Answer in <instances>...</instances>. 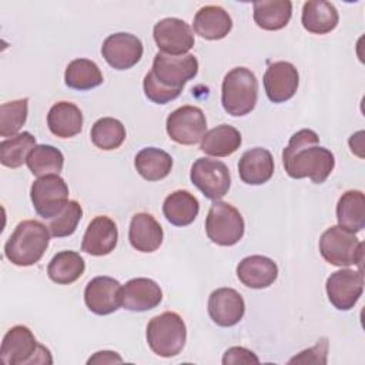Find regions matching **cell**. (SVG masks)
<instances>
[{
	"mask_svg": "<svg viewBox=\"0 0 365 365\" xmlns=\"http://www.w3.org/2000/svg\"><path fill=\"white\" fill-rule=\"evenodd\" d=\"M197 73L198 60L194 54L171 56L158 51L154 56L151 71L144 77V94L155 104H167L181 94L184 84Z\"/></svg>",
	"mask_w": 365,
	"mask_h": 365,
	"instance_id": "2",
	"label": "cell"
},
{
	"mask_svg": "<svg viewBox=\"0 0 365 365\" xmlns=\"http://www.w3.org/2000/svg\"><path fill=\"white\" fill-rule=\"evenodd\" d=\"M157 47L171 56H184L194 47V33L181 19L167 17L155 23L153 30Z\"/></svg>",
	"mask_w": 365,
	"mask_h": 365,
	"instance_id": "13",
	"label": "cell"
},
{
	"mask_svg": "<svg viewBox=\"0 0 365 365\" xmlns=\"http://www.w3.org/2000/svg\"><path fill=\"white\" fill-rule=\"evenodd\" d=\"M118 241L115 222L107 215H97L90 221L83 235L81 251L94 257L108 255Z\"/></svg>",
	"mask_w": 365,
	"mask_h": 365,
	"instance_id": "18",
	"label": "cell"
},
{
	"mask_svg": "<svg viewBox=\"0 0 365 365\" xmlns=\"http://www.w3.org/2000/svg\"><path fill=\"white\" fill-rule=\"evenodd\" d=\"M163 291L150 278H133L121 288V305L133 312H144L160 305Z\"/></svg>",
	"mask_w": 365,
	"mask_h": 365,
	"instance_id": "19",
	"label": "cell"
},
{
	"mask_svg": "<svg viewBox=\"0 0 365 365\" xmlns=\"http://www.w3.org/2000/svg\"><path fill=\"white\" fill-rule=\"evenodd\" d=\"M257 100L258 80L250 68L234 67L225 74L221 87V103L230 115H247L254 110Z\"/></svg>",
	"mask_w": 365,
	"mask_h": 365,
	"instance_id": "4",
	"label": "cell"
},
{
	"mask_svg": "<svg viewBox=\"0 0 365 365\" xmlns=\"http://www.w3.org/2000/svg\"><path fill=\"white\" fill-rule=\"evenodd\" d=\"M200 202L187 190H177L165 197L163 212L167 221L175 227L190 225L198 215Z\"/></svg>",
	"mask_w": 365,
	"mask_h": 365,
	"instance_id": "26",
	"label": "cell"
},
{
	"mask_svg": "<svg viewBox=\"0 0 365 365\" xmlns=\"http://www.w3.org/2000/svg\"><path fill=\"white\" fill-rule=\"evenodd\" d=\"M194 31L205 40H221L232 29V19L220 6H204L194 16Z\"/></svg>",
	"mask_w": 365,
	"mask_h": 365,
	"instance_id": "23",
	"label": "cell"
},
{
	"mask_svg": "<svg viewBox=\"0 0 365 365\" xmlns=\"http://www.w3.org/2000/svg\"><path fill=\"white\" fill-rule=\"evenodd\" d=\"M90 137L97 148L104 151L115 150L125 140V127L117 118L103 117L93 124Z\"/></svg>",
	"mask_w": 365,
	"mask_h": 365,
	"instance_id": "35",
	"label": "cell"
},
{
	"mask_svg": "<svg viewBox=\"0 0 365 365\" xmlns=\"http://www.w3.org/2000/svg\"><path fill=\"white\" fill-rule=\"evenodd\" d=\"M163 227L148 212L133 215L128 230V240L134 250L140 252H154L163 242Z\"/></svg>",
	"mask_w": 365,
	"mask_h": 365,
	"instance_id": "22",
	"label": "cell"
},
{
	"mask_svg": "<svg viewBox=\"0 0 365 365\" xmlns=\"http://www.w3.org/2000/svg\"><path fill=\"white\" fill-rule=\"evenodd\" d=\"M50 242L48 228L37 220H24L17 224L4 244L6 258L17 267L37 264Z\"/></svg>",
	"mask_w": 365,
	"mask_h": 365,
	"instance_id": "3",
	"label": "cell"
},
{
	"mask_svg": "<svg viewBox=\"0 0 365 365\" xmlns=\"http://www.w3.org/2000/svg\"><path fill=\"white\" fill-rule=\"evenodd\" d=\"M259 359L258 356L244 348V346H232L228 348L222 356V364L224 365H237V364H258Z\"/></svg>",
	"mask_w": 365,
	"mask_h": 365,
	"instance_id": "39",
	"label": "cell"
},
{
	"mask_svg": "<svg viewBox=\"0 0 365 365\" xmlns=\"http://www.w3.org/2000/svg\"><path fill=\"white\" fill-rule=\"evenodd\" d=\"M299 74L289 61H275L268 66L264 74V88L272 103H285L292 98L298 90Z\"/></svg>",
	"mask_w": 365,
	"mask_h": 365,
	"instance_id": "16",
	"label": "cell"
},
{
	"mask_svg": "<svg viewBox=\"0 0 365 365\" xmlns=\"http://www.w3.org/2000/svg\"><path fill=\"white\" fill-rule=\"evenodd\" d=\"M114 362H123V358L113 351H98L87 361V364H114Z\"/></svg>",
	"mask_w": 365,
	"mask_h": 365,
	"instance_id": "40",
	"label": "cell"
},
{
	"mask_svg": "<svg viewBox=\"0 0 365 365\" xmlns=\"http://www.w3.org/2000/svg\"><path fill=\"white\" fill-rule=\"evenodd\" d=\"M327 354H328V339L322 338L321 341L317 342L315 346L305 349L299 352L298 356H294L289 359V364H325L327 362Z\"/></svg>",
	"mask_w": 365,
	"mask_h": 365,
	"instance_id": "38",
	"label": "cell"
},
{
	"mask_svg": "<svg viewBox=\"0 0 365 365\" xmlns=\"http://www.w3.org/2000/svg\"><path fill=\"white\" fill-rule=\"evenodd\" d=\"M29 114V98H19L0 106V135L14 137L24 125Z\"/></svg>",
	"mask_w": 365,
	"mask_h": 365,
	"instance_id": "36",
	"label": "cell"
},
{
	"mask_svg": "<svg viewBox=\"0 0 365 365\" xmlns=\"http://www.w3.org/2000/svg\"><path fill=\"white\" fill-rule=\"evenodd\" d=\"M26 164L30 173L36 177L58 174L64 165V155L53 145L38 144L30 151Z\"/></svg>",
	"mask_w": 365,
	"mask_h": 365,
	"instance_id": "33",
	"label": "cell"
},
{
	"mask_svg": "<svg viewBox=\"0 0 365 365\" xmlns=\"http://www.w3.org/2000/svg\"><path fill=\"white\" fill-rule=\"evenodd\" d=\"M145 336L154 354L171 358L182 351L187 341V328L177 312L165 311L150 319Z\"/></svg>",
	"mask_w": 365,
	"mask_h": 365,
	"instance_id": "6",
	"label": "cell"
},
{
	"mask_svg": "<svg viewBox=\"0 0 365 365\" xmlns=\"http://www.w3.org/2000/svg\"><path fill=\"white\" fill-rule=\"evenodd\" d=\"M123 285L111 277H96L86 285L84 302L96 315H108L121 305Z\"/></svg>",
	"mask_w": 365,
	"mask_h": 365,
	"instance_id": "15",
	"label": "cell"
},
{
	"mask_svg": "<svg viewBox=\"0 0 365 365\" xmlns=\"http://www.w3.org/2000/svg\"><path fill=\"white\" fill-rule=\"evenodd\" d=\"M282 164L291 178H311L322 184L335 167L334 154L319 145L318 134L311 128L297 131L282 151Z\"/></svg>",
	"mask_w": 365,
	"mask_h": 365,
	"instance_id": "1",
	"label": "cell"
},
{
	"mask_svg": "<svg viewBox=\"0 0 365 365\" xmlns=\"http://www.w3.org/2000/svg\"><path fill=\"white\" fill-rule=\"evenodd\" d=\"M245 231L244 218L240 211L224 201H215L205 218L207 237L217 245L231 247L241 241Z\"/></svg>",
	"mask_w": 365,
	"mask_h": 365,
	"instance_id": "8",
	"label": "cell"
},
{
	"mask_svg": "<svg viewBox=\"0 0 365 365\" xmlns=\"http://www.w3.org/2000/svg\"><path fill=\"white\" fill-rule=\"evenodd\" d=\"M237 277L245 287L262 289L274 284L278 277V267L268 257L250 255L237 265Z\"/></svg>",
	"mask_w": 365,
	"mask_h": 365,
	"instance_id": "20",
	"label": "cell"
},
{
	"mask_svg": "<svg viewBox=\"0 0 365 365\" xmlns=\"http://www.w3.org/2000/svg\"><path fill=\"white\" fill-rule=\"evenodd\" d=\"M329 302L339 311H349L355 307L364 291L362 269L342 268L332 272L325 284Z\"/></svg>",
	"mask_w": 365,
	"mask_h": 365,
	"instance_id": "12",
	"label": "cell"
},
{
	"mask_svg": "<svg viewBox=\"0 0 365 365\" xmlns=\"http://www.w3.org/2000/svg\"><path fill=\"white\" fill-rule=\"evenodd\" d=\"M274 168L272 154L262 147L247 150L238 161L240 178L248 185H261L269 181Z\"/></svg>",
	"mask_w": 365,
	"mask_h": 365,
	"instance_id": "21",
	"label": "cell"
},
{
	"mask_svg": "<svg viewBox=\"0 0 365 365\" xmlns=\"http://www.w3.org/2000/svg\"><path fill=\"white\" fill-rule=\"evenodd\" d=\"M191 182L212 201H220L227 195L231 187V174L228 167L220 161L201 157L194 161L190 171Z\"/></svg>",
	"mask_w": 365,
	"mask_h": 365,
	"instance_id": "10",
	"label": "cell"
},
{
	"mask_svg": "<svg viewBox=\"0 0 365 365\" xmlns=\"http://www.w3.org/2000/svg\"><path fill=\"white\" fill-rule=\"evenodd\" d=\"M84 269L86 262L78 252L60 251L48 262L47 275L58 285H70L84 274Z\"/></svg>",
	"mask_w": 365,
	"mask_h": 365,
	"instance_id": "31",
	"label": "cell"
},
{
	"mask_svg": "<svg viewBox=\"0 0 365 365\" xmlns=\"http://www.w3.org/2000/svg\"><path fill=\"white\" fill-rule=\"evenodd\" d=\"M137 173L147 181H160L165 178L173 168V157L155 147H145L134 158Z\"/></svg>",
	"mask_w": 365,
	"mask_h": 365,
	"instance_id": "30",
	"label": "cell"
},
{
	"mask_svg": "<svg viewBox=\"0 0 365 365\" xmlns=\"http://www.w3.org/2000/svg\"><path fill=\"white\" fill-rule=\"evenodd\" d=\"M141 40L130 33L110 34L101 46L104 60L115 70H128L134 67L143 57Z\"/></svg>",
	"mask_w": 365,
	"mask_h": 365,
	"instance_id": "14",
	"label": "cell"
},
{
	"mask_svg": "<svg viewBox=\"0 0 365 365\" xmlns=\"http://www.w3.org/2000/svg\"><path fill=\"white\" fill-rule=\"evenodd\" d=\"M255 24L268 31L284 29L292 16V3L289 0H262L254 3Z\"/></svg>",
	"mask_w": 365,
	"mask_h": 365,
	"instance_id": "29",
	"label": "cell"
},
{
	"mask_svg": "<svg viewBox=\"0 0 365 365\" xmlns=\"http://www.w3.org/2000/svg\"><path fill=\"white\" fill-rule=\"evenodd\" d=\"M245 314V302L234 288H217L208 297V315L218 327H234Z\"/></svg>",
	"mask_w": 365,
	"mask_h": 365,
	"instance_id": "17",
	"label": "cell"
},
{
	"mask_svg": "<svg viewBox=\"0 0 365 365\" xmlns=\"http://www.w3.org/2000/svg\"><path fill=\"white\" fill-rule=\"evenodd\" d=\"M103 73L93 60L76 58L66 67L64 83L73 90H91L103 84Z\"/></svg>",
	"mask_w": 365,
	"mask_h": 365,
	"instance_id": "32",
	"label": "cell"
},
{
	"mask_svg": "<svg viewBox=\"0 0 365 365\" xmlns=\"http://www.w3.org/2000/svg\"><path fill=\"white\" fill-rule=\"evenodd\" d=\"M338 225L351 231L359 232L365 227V195L359 190L345 191L336 204Z\"/></svg>",
	"mask_w": 365,
	"mask_h": 365,
	"instance_id": "28",
	"label": "cell"
},
{
	"mask_svg": "<svg viewBox=\"0 0 365 365\" xmlns=\"http://www.w3.org/2000/svg\"><path fill=\"white\" fill-rule=\"evenodd\" d=\"M48 130L60 138H71L83 130V113L70 101H58L48 110Z\"/></svg>",
	"mask_w": 365,
	"mask_h": 365,
	"instance_id": "24",
	"label": "cell"
},
{
	"mask_svg": "<svg viewBox=\"0 0 365 365\" xmlns=\"http://www.w3.org/2000/svg\"><path fill=\"white\" fill-rule=\"evenodd\" d=\"M0 359L6 365L53 364L50 351L37 342L26 325H14L6 332L0 346Z\"/></svg>",
	"mask_w": 365,
	"mask_h": 365,
	"instance_id": "5",
	"label": "cell"
},
{
	"mask_svg": "<svg viewBox=\"0 0 365 365\" xmlns=\"http://www.w3.org/2000/svg\"><path fill=\"white\" fill-rule=\"evenodd\" d=\"M336 7L325 0H309L302 6L301 23L312 34H327L338 26Z\"/></svg>",
	"mask_w": 365,
	"mask_h": 365,
	"instance_id": "25",
	"label": "cell"
},
{
	"mask_svg": "<svg viewBox=\"0 0 365 365\" xmlns=\"http://www.w3.org/2000/svg\"><path fill=\"white\" fill-rule=\"evenodd\" d=\"M81 217H83L81 205L74 200L68 201L64 210L57 217L51 218L48 225L50 234L56 238H63L74 234Z\"/></svg>",
	"mask_w": 365,
	"mask_h": 365,
	"instance_id": "37",
	"label": "cell"
},
{
	"mask_svg": "<svg viewBox=\"0 0 365 365\" xmlns=\"http://www.w3.org/2000/svg\"><path fill=\"white\" fill-rule=\"evenodd\" d=\"M165 128L173 141L182 145H194L207 133V118L200 107L182 106L167 117Z\"/></svg>",
	"mask_w": 365,
	"mask_h": 365,
	"instance_id": "11",
	"label": "cell"
},
{
	"mask_svg": "<svg viewBox=\"0 0 365 365\" xmlns=\"http://www.w3.org/2000/svg\"><path fill=\"white\" fill-rule=\"evenodd\" d=\"M36 212L46 220L57 217L68 202V187L58 174L38 177L30 188Z\"/></svg>",
	"mask_w": 365,
	"mask_h": 365,
	"instance_id": "9",
	"label": "cell"
},
{
	"mask_svg": "<svg viewBox=\"0 0 365 365\" xmlns=\"http://www.w3.org/2000/svg\"><path fill=\"white\" fill-rule=\"evenodd\" d=\"M322 258L335 267L358 265L362 269L364 244L356 235L341 225H332L319 238Z\"/></svg>",
	"mask_w": 365,
	"mask_h": 365,
	"instance_id": "7",
	"label": "cell"
},
{
	"mask_svg": "<svg viewBox=\"0 0 365 365\" xmlns=\"http://www.w3.org/2000/svg\"><path fill=\"white\" fill-rule=\"evenodd\" d=\"M241 143V133L235 127L220 124L204 134L200 150L212 157H228L240 148Z\"/></svg>",
	"mask_w": 365,
	"mask_h": 365,
	"instance_id": "27",
	"label": "cell"
},
{
	"mask_svg": "<svg viewBox=\"0 0 365 365\" xmlns=\"http://www.w3.org/2000/svg\"><path fill=\"white\" fill-rule=\"evenodd\" d=\"M36 147V138L31 133L23 131L0 143V163L9 168H19L26 163L30 151Z\"/></svg>",
	"mask_w": 365,
	"mask_h": 365,
	"instance_id": "34",
	"label": "cell"
}]
</instances>
